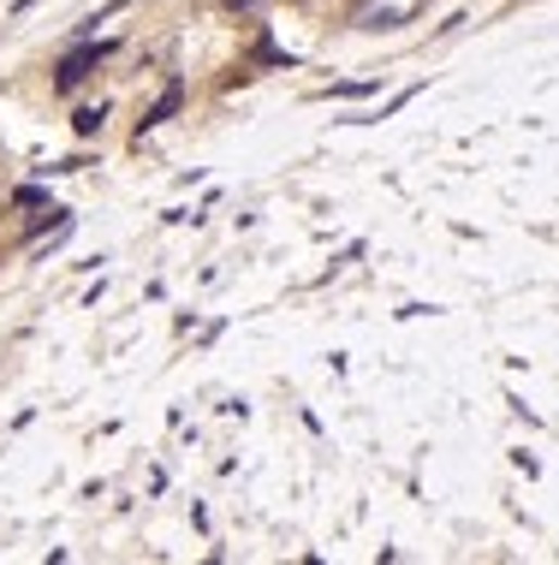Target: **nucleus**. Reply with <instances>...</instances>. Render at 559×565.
Segmentation results:
<instances>
[{
	"label": "nucleus",
	"instance_id": "nucleus-1",
	"mask_svg": "<svg viewBox=\"0 0 559 565\" xmlns=\"http://www.w3.org/2000/svg\"><path fill=\"white\" fill-rule=\"evenodd\" d=\"M101 54H108V48H78V54H66V60H60V72H54V90H60V96H66V90H78V84H84V72H90Z\"/></svg>",
	"mask_w": 559,
	"mask_h": 565
},
{
	"label": "nucleus",
	"instance_id": "nucleus-2",
	"mask_svg": "<svg viewBox=\"0 0 559 565\" xmlns=\"http://www.w3.org/2000/svg\"><path fill=\"white\" fill-rule=\"evenodd\" d=\"M179 102H185V84H167V90L156 96V108L144 113V131H149V125H161V120H173V113H179Z\"/></svg>",
	"mask_w": 559,
	"mask_h": 565
},
{
	"label": "nucleus",
	"instance_id": "nucleus-3",
	"mask_svg": "<svg viewBox=\"0 0 559 565\" xmlns=\"http://www.w3.org/2000/svg\"><path fill=\"white\" fill-rule=\"evenodd\" d=\"M101 120H108V108L96 102V108H78V120H72V125H78V131L90 137V131H101Z\"/></svg>",
	"mask_w": 559,
	"mask_h": 565
}]
</instances>
